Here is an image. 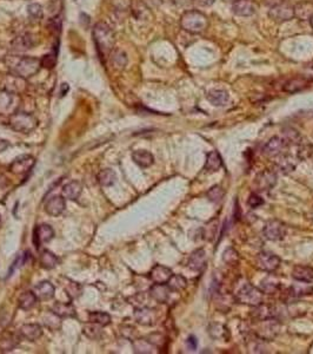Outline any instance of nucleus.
I'll list each match as a JSON object with an SVG mask.
<instances>
[{
    "label": "nucleus",
    "instance_id": "f257e3e1",
    "mask_svg": "<svg viewBox=\"0 0 313 354\" xmlns=\"http://www.w3.org/2000/svg\"><path fill=\"white\" fill-rule=\"evenodd\" d=\"M5 64L8 65L11 74L19 76L24 80H29L41 67V61L36 57L31 56H15L10 54L5 58Z\"/></svg>",
    "mask_w": 313,
    "mask_h": 354
},
{
    "label": "nucleus",
    "instance_id": "f03ea898",
    "mask_svg": "<svg viewBox=\"0 0 313 354\" xmlns=\"http://www.w3.org/2000/svg\"><path fill=\"white\" fill-rule=\"evenodd\" d=\"M93 42L97 47L99 56L101 58H108L113 50H115V34L111 27L105 23H97L92 31Z\"/></svg>",
    "mask_w": 313,
    "mask_h": 354
},
{
    "label": "nucleus",
    "instance_id": "7ed1b4c3",
    "mask_svg": "<svg viewBox=\"0 0 313 354\" xmlns=\"http://www.w3.org/2000/svg\"><path fill=\"white\" fill-rule=\"evenodd\" d=\"M210 25L208 18L198 10H190L180 17V26L184 31L192 34L202 33Z\"/></svg>",
    "mask_w": 313,
    "mask_h": 354
},
{
    "label": "nucleus",
    "instance_id": "20e7f679",
    "mask_svg": "<svg viewBox=\"0 0 313 354\" xmlns=\"http://www.w3.org/2000/svg\"><path fill=\"white\" fill-rule=\"evenodd\" d=\"M9 125L16 131L22 133H29L37 128L38 119L32 113L16 111L9 117Z\"/></svg>",
    "mask_w": 313,
    "mask_h": 354
},
{
    "label": "nucleus",
    "instance_id": "39448f33",
    "mask_svg": "<svg viewBox=\"0 0 313 354\" xmlns=\"http://www.w3.org/2000/svg\"><path fill=\"white\" fill-rule=\"evenodd\" d=\"M236 301L238 304L256 307L264 300V293L259 288L252 286L251 284H245L239 288L236 293Z\"/></svg>",
    "mask_w": 313,
    "mask_h": 354
},
{
    "label": "nucleus",
    "instance_id": "423d86ee",
    "mask_svg": "<svg viewBox=\"0 0 313 354\" xmlns=\"http://www.w3.org/2000/svg\"><path fill=\"white\" fill-rule=\"evenodd\" d=\"M287 234V228L279 220H270L265 223L263 228V235L264 238L268 240V241H281L285 239Z\"/></svg>",
    "mask_w": 313,
    "mask_h": 354
},
{
    "label": "nucleus",
    "instance_id": "0eeeda50",
    "mask_svg": "<svg viewBox=\"0 0 313 354\" xmlns=\"http://www.w3.org/2000/svg\"><path fill=\"white\" fill-rule=\"evenodd\" d=\"M277 184V174L273 170L265 169L256 175L253 180V188L257 191H268Z\"/></svg>",
    "mask_w": 313,
    "mask_h": 354
},
{
    "label": "nucleus",
    "instance_id": "6e6552de",
    "mask_svg": "<svg viewBox=\"0 0 313 354\" xmlns=\"http://www.w3.org/2000/svg\"><path fill=\"white\" fill-rule=\"evenodd\" d=\"M256 263H257V267L259 268L260 270L266 271V273H272V271H274L278 267H279L280 259L279 256L273 253L261 252L258 254Z\"/></svg>",
    "mask_w": 313,
    "mask_h": 354
},
{
    "label": "nucleus",
    "instance_id": "1a4fd4ad",
    "mask_svg": "<svg viewBox=\"0 0 313 354\" xmlns=\"http://www.w3.org/2000/svg\"><path fill=\"white\" fill-rule=\"evenodd\" d=\"M36 164V159L31 155H22L17 157L10 166V171L15 175H25L32 170Z\"/></svg>",
    "mask_w": 313,
    "mask_h": 354
},
{
    "label": "nucleus",
    "instance_id": "9d476101",
    "mask_svg": "<svg viewBox=\"0 0 313 354\" xmlns=\"http://www.w3.org/2000/svg\"><path fill=\"white\" fill-rule=\"evenodd\" d=\"M268 17H270L272 20H274L276 23L288 22V20L294 18L293 6L285 4V3H283V4L280 5L273 6V8H270Z\"/></svg>",
    "mask_w": 313,
    "mask_h": 354
},
{
    "label": "nucleus",
    "instance_id": "9b49d317",
    "mask_svg": "<svg viewBox=\"0 0 313 354\" xmlns=\"http://www.w3.org/2000/svg\"><path fill=\"white\" fill-rule=\"evenodd\" d=\"M259 328L257 331V336L261 340H271L278 334L280 329L279 322L274 319H267V320L258 321Z\"/></svg>",
    "mask_w": 313,
    "mask_h": 354
},
{
    "label": "nucleus",
    "instance_id": "f8f14e48",
    "mask_svg": "<svg viewBox=\"0 0 313 354\" xmlns=\"http://www.w3.org/2000/svg\"><path fill=\"white\" fill-rule=\"evenodd\" d=\"M134 319L139 325L153 326L157 324L158 313L156 309L150 307H138L134 311Z\"/></svg>",
    "mask_w": 313,
    "mask_h": 354
},
{
    "label": "nucleus",
    "instance_id": "ddd939ff",
    "mask_svg": "<svg viewBox=\"0 0 313 354\" xmlns=\"http://www.w3.org/2000/svg\"><path fill=\"white\" fill-rule=\"evenodd\" d=\"M24 88H25V80L13 74H10L9 76H6L2 82V85H0V89H2V90L9 91L15 95H18L19 92H22L24 90Z\"/></svg>",
    "mask_w": 313,
    "mask_h": 354
},
{
    "label": "nucleus",
    "instance_id": "4468645a",
    "mask_svg": "<svg viewBox=\"0 0 313 354\" xmlns=\"http://www.w3.org/2000/svg\"><path fill=\"white\" fill-rule=\"evenodd\" d=\"M286 143L281 137L274 136L270 138L263 148V154L267 157H278L284 153V149L286 148Z\"/></svg>",
    "mask_w": 313,
    "mask_h": 354
},
{
    "label": "nucleus",
    "instance_id": "2eb2a0df",
    "mask_svg": "<svg viewBox=\"0 0 313 354\" xmlns=\"http://www.w3.org/2000/svg\"><path fill=\"white\" fill-rule=\"evenodd\" d=\"M34 45H36V38L31 33L19 34L11 43L12 50L16 52H25V51L32 49Z\"/></svg>",
    "mask_w": 313,
    "mask_h": 354
},
{
    "label": "nucleus",
    "instance_id": "dca6fc26",
    "mask_svg": "<svg viewBox=\"0 0 313 354\" xmlns=\"http://www.w3.org/2000/svg\"><path fill=\"white\" fill-rule=\"evenodd\" d=\"M257 11V5L253 0H235L232 12L238 17H251Z\"/></svg>",
    "mask_w": 313,
    "mask_h": 354
},
{
    "label": "nucleus",
    "instance_id": "f3484780",
    "mask_svg": "<svg viewBox=\"0 0 313 354\" xmlns=\"http://www.w3.org/2000/svg\"><path fill=\"white\" fill-rule=\"evenodd\" d=\"M54 238V230L50 225H40L34 229V245L39 249L43 243L50 242Z\"/></svg>",
    "mask_w": 313,
    "mask_h": 354
},
{
    "label": "nucleus",
    "instance_id": "a211bd4d",
    "mask_svg": "<svg viewBox=\"0 0 313 354\" xmlns=\"http://www.w3.org/2000/svg\"><path fill=\"white\" fill-rule=\"evenodd\" d=\"M274 317H276V308L271 305H265L263 302L256 306L251 312V318L253 319V321H263Z\"/></svg>",
    "mask_w": 313,
    "mask_h": 354
},
{
    "label": "nucleus",
    "instance_id": "6ab92c4d",
    "mask_svg": "<svg viewBox=\"0 0 313 354\" xmlns=\"http://www.w3.org/2000/svg\"><path fill=\"white\" fill-rule=\"evenodd\" d=\"M66 208V202L63 195H58L51 197L45 204V211L51 216H59L63 214V211Z\"/></svg>",
    "mask_w": 313,
    "mask_h": 354
},
{
    "label": "nucleus",
    "instance_id": "aec40b11",
    "mask_svg": "<svg viewBox=\"0 0 313 354\" xmlns=\"http://www.w3.org/2000/svg\"><path fill=\"white\" fill-rule=\"evenodd\" d=\"M172 275H173L172 269L168 267L163 266V264H156L150 271V279L154 284H167Z\"/></svg>",
    "mask_w": 313,
    "mask_h": 354
},
{
    "label": "nucleus",
    "instance_id": "412c9836",
    "mask_svg": "<svg viewBox=\"0 0 313 354\" xmlns=\"http://www.w3.org/2000/svg\"><path fill=\"white\" fill-rule=\"evenodd\" d=\"M19 334L22 335V338L33 342L41 338V335H43V328L38 324H25L20 327Z\"/></svg>",
    "mask_w": 313,
    "mask_h": 354
},
{
    "label": "nucleus",
    "instance_id": "4be33fe9",
    "mask_svg": "<svg viewBox=\"0 0 313 354\" xmlns=\"http://www.w3.org/2000/svg\"><path fill=\"white\" fill-rule=\"evenodd\" d=\"M34 294L37 295L38 300L40 301H47L51 300L54 297V293H56V288L50 281H41L34 287Z\"/></svg>",
    "mask_w": 313,
    "mask_h": 354
},
{
    "label": "nucleus",
    "instance_id": "5701e85b",
    "mask_svg": "<svg viewBox=\"0 0 313 354\" xmlns=\"http://www.w3.org/2000/svg\"><path fill=\"white\" fill-rule=\"evenodd\" d=\"M170 293L171 290L166 284H154L149 292L150 297L159 304H165L170 298Z\"/></svg>",
    "mask_w": 313,
    "mask_h": 354
},
{
    "label": "nucleus",
    "instance_id": "b1692460",
    "mask_svg": "<svg viewBox=\"0 0 313 354\" xmlns=\"http://www.w3.org/2000/svg\"><path fill=\"white\" fill-rule=\"evenodd\" d=\"M294 17L302 22H309L313 17V3L300 2L293 6Z\"/></svg>",
    "mask_w": 313,
    "mask_h": 354
},
{
    "label": "nucleus",
    "instance_id": "393cba45",
    "mask_svg": "<svg viewBox=\"0 0 313 354\" xmlns=\"http://www.w3.org/2000/svg\"><path fill=\"white\" fill-rule=\"evenodd\" d=\"M187 266L190 269L201 271L206 267V253L204 249H197L188 257Z\"/></svg>",
    "mask_w": 313,
    "mask_h": 354
},
{
    "label": "nucleus",
    "instance_id": "a878e982",
    "mask_svg": "<svg viewBox=\"0 0 313 354\" xmlns=\"http://www.w3.org/2000/svg\"><path fill=\"white\" fill-rule=\"evenodd\" d=\"M222 167L223 159L218 151H210V153L206 155L204 169L207 171V173H217V171L222 169Z\"/></svg>",
    "mask_w": 313,
    "mask_h": 354
},
{
    "label": "nucleus",
    "instance_id": "bb28decb",
    "mask_svg": "<svg viewBox=\"0 0 313 354\" xmlns=\"http://www.w3.org/2000/svg\"><path fill=\"white\" fill-rule=\"evenodd\" d=\"M292 277L295 281H301V282H311L313 281V268L304 264H298L292 270Z\"/></svg>",
    "mask_w": 313,
    "mask_h": 354
},
{
    "label": "nucleus",
    "instance_id": "cd10ccee",
    "mask_svg": "<svg viewBox=\"0 0 313 354\" xmlns=\"http://www.w3.org/2000/svg\"><path fill=\"white\" fill-rule=\"evenodd\" d=\"M51 311L61 319L75 317V308L71 302H56Z\"/></svg>",
    "mask_w": 313,
    "mask_h": 354
},
{
    "label": "nucleus",
    "instance_id": "c85d7f7f",
    "mask_svg": "<svg viewBox=\"0 0 313 354\" xmlns=\"http://www.w3.org/2000/svg\"><path fill=\"white\" fill-rule=\"evenodd\" d=\"M133 162L140 168H149L154 163V157L150 151L137 150L132 154Z\"/></svg>",
    "mask_w": 313,
    "mask_h": 354
},
{
    "label": "nucleus",
    "instance_id": "c756f323",
    "mask_svg": "<svg viewBox=\"0 0 313 354\" xmlns=\"http://www.w3.org/2000/svg\"><path fill=\"white\" fill-rule=\"evenodd\" d=\"M207 99L215 106H226L230 102V95L225 90H211L207 94Z\"/></svg>",
    "mask_w": 313,
    "mask_h": 354
},
{
    "label": "nucleus",
    "instance_id": "7c9ffc66",
    "mask_svg": "<svg viewBox=\"0 0 313 354\" xmlns=\"http://www.w3.org/2000/svg\"><path fill=\"white\" fill-rule=\"evenodd\" d=\"M38 301L39 300L33 291H25L18 298V307L23 311H30L37 305Z\"/></svg>",
    "mask_w": 313,
    "mask_h": 354
},
{
    "label": "nucleus",
    "instance_id": "2f4dec72",
    "mask_svg": "<svg viewBox=\"0 0 313 354\" xmlns=\"http://www.w3.org/2000/svg\"><path fill=\"white\" fill-rule=\"evenodd\" d=\"M82 191V185L80 182L78 181H72L70 183L65 184L63 188V196L64 198L70 201H75L78 200V197L80 196Z\"/></svg>",
    "mask_w": 313,
    "mask_h": 354
},
{
    "label": "nucleus",
    "instance_id": "473e14b6",
    "mask_svg": "<svg viewBox=\"0 0 313 354\" xmlns=\"http://www.w3.org/2000/svg\"><path fill=\"white\" fill-rule=\"evenodd\" d=\"M20 334H15V333H10L0 338V352H11L18 346L20 342Z\"/></svg>",
    "mask_w": 313,
    "mask_h": 354
},
{
    "label": "nucleus",
    "instance_id": "72a5a7b5",
    "mask_svg": "<svg viewBox=\"0 0 313 354\" xmlns=\"http://www.w3.org/2000/svg\"><path fill=\"white\" fill-rule=\"evenodd\" d=\"M300 284H294L288 288V294L293 298H304L308 297V295L313 294V287L307 285L308 282H301V281H298Z\"/></svg>",
    "mask_w": 313,
    "mask_h": 354
},
{
    "label": "nucleus",
    "instance_id": "f704fd0d",
    "mask_svg": "<svg viewBox=\"0 0 313 354\" xmlns=\"http://www.w3.org/2000/svg\"><path fill=\"white\" fill-rule=\"evenodd\" d=\"M306 87H307V81L304 80V78L295 77L288 80L286 83L284 84L283 90L287 92V94H297V92L304 90Z\"/></svg>",
    "mask_w": 313,
    "mask_h": 354
},
{
    "label": "nucleus",
    "instance_id": "c9c22d12",
    "mask_svg": "<svg viewBox=\"0 0 313 354\" xmlns=\"http://www.w3.org/2000/svg\"><path fill=\"white\" fill-rule=\"evenodd\" d=\"M39 262L41 264V267L45 268V269H53L54 267L59 264L60 260H59V257L56 255V254L46 249V250H44V252H41L40 257H39Z\"/></svg>",
    "mask_w": 313,
    "mask_h": 354
},
{
    "label": "nucleus",
    "instance_id": "e433bc0d",
    "mask_svg": "<svg viewBox=\"0 0 313 354\" xmlns=\"http://www.w3.org/2000/svg\"><path fill=\"white\" fill-rule=\"evenodd\" d=\"M279 157V160L277 161V167L283 174H288L291 171H293L297 167V163L294 162V157L291 156V155H284L281 154Z\"/></svg>",
    "mask_w": 313,
    "mask_h": 354
},
{
    "label": "nucleus",
    "instance_id": "4c0bfd02",
    "mask_svg": "<svg viewBox=\"0 0 313 354\" xmlns=\"http://www.w3.org/2000/svg\"><path fill=\"white\" fill-rule=\"evenodd\" d=\"M110 59H111L112 66L116 70H124L127 65V56L124 51L119 49H115L110 54Z\"/></svg>",
    "mask_w": 313,
    "mask_h": 354
},
{
    "label": "nucleus",
    "instance_id": "58836bf2",
    "mask_svg": "<svg viewBox=\"0 0 313 354\" xmlns=\"http://www.w3.org/2000/svg\"><path fill=\"white\" fill-rule=\"evenodd\" d=\"M208 334L216 340H223V341H228L230 338V333L228 328L222 324H212L208 327Z\"/></svg>",
    "mask_w": 313,
    "mask_h": 354
},
{
    "label": "nucleus",
    "instance_id": "ea45409f",
    "mask_svg": "<svg viewBox=\"0 0 313 354\" xmlns=\"http://www.w3.org/2000/svg\"><path fill=\"white\" fill-rule=\"evenodd\" d=\"M88 321L94 322V324L101 326V327H105V326H109L111 324L112 318L111 315L106 312H100V311L89 312Z\"/></svg>",
    "mask_w": 313,
    "mask_h": 354
},
{
    "label": "nucleus",
    "instance_id": "a19ab883",
    "mask_svg": "<svg viewBox=\"0 0 313 354\" xmlns=\"http://www.w3.org/2000/svg\"><path fill=\"white\" fill-rule=\"evenodd\" d=\"M166 285L171 290V292H181L187 287V280L183 275L175 274L172 275Z\"/></svg>",
    "mask_w": 313,
    "mask_h": 354
},
{
    "label": "nucleus",
    "instance_id": "79ce46f5",
    "mask_svg": "<svg viewBox=\"0 0 313 354\" xmlns=\"http://www.w3.org/2000/svg\"><path fill=\"white\" fill-rule=\"evenodd\" d=\"M116 171L110 169V168H106V169L101 170L100 173L98 174V182L100 183L101 187H111V185L116 183Z\"/></svg>",
    "mask_w": 313,
    "mask_h": 354
},
{
    "label": "nucleus",
    "instance_id": "37998d69",
    "mask_svg": "<svg viewBox=\"0 0 313 354\" xmlns=\"http://www.w3.org/2000/svg\"><path fill=\"white\" fill-rule=\"evenodd\" d=\"M279 288H280L279 281L274 279V277H266V279L261 281L259 290L263 292L264 294H274L279 291Z\"/></svg>",
    "mask_w": 313,
    "mask_h": 354
},
{
    "label": "nucleus",
    "instance_id": "c03bdc74",
    "mask_svg": "<svg viewBox=\"0 0 313 354\" xmlns=\"http://www.w3.org/2000/svg\"><path fill=\"white\" fill-rule=\"evenodd\" d=\"M156 345H153L149 339L133 340V349L136 353H153Z\"/></svg>",
    "mask_w": 313,
    "mask_h": 354
},
{
    "label": "nucleus",
    "instance_id": "a18cd8bd",
    "mask_svg": "<svg viewBox=\"0 0 313 354\" xmlns=\"http://www.w3.org/2000/svg\"><path fill=\"white\" fill-rule=\"evenodd\" d=\"M82 333L87 336L88 339L92 340H98L101 338L102 332H101V326H99L97 324H94V322L89 321V324L84 325V327H82Z\"/></svg>",
    "mask_w": 313,
    "mask_h": 354
},
{
    "label": "nucleus",
    "instance_id": "49530a36",
    "mask_svg": "<svg viewBox=\"0 0 313 354\" xmlns=\"http://www.w3.org/2000/svg\"><path fill=\"white\" fill-rule=\"evenodd\" d=\"M281 138L284 139V142L286 143L287 147L294 146V144L295 146H298V144L302 140L300 133H299L295 129H292V128L285 129L284 132H283V137H281Z\"/></svg>",
    "mask_w": 313,
    "mask_h": 354
},
{
    "label": "nucleus",
    "instance_id": "de8ad7c7",
    "mask_svg": "<svg viewBox=\"0 0 313 354\" xmlns=\"http://www.w3.org/2000/svg\"><path fill=\"white\" fill-rule=\"evenodd\" d=\"M13 97H15V94H11V92L0 89V113L2 115H4V112L9 111L11 109V105L13 104Z\"/></svg>",
    "mask_w": 313,
    "mask_h": 354
},
{
    "label": "nucleus",
    "instance_id": "09e8293b",
    "mask_svg": "<svg viewBox=\"0 0 313 354\" xmlns=\"http://www.w3.org/2000/svg\"><path fill=\"white\" fill-rule=\"evenodd\" d=\"M206 196L213 203H219L220 201H223L224 196H225V190L222 187H219V185H215V187H212L206 192Z\"/></svg>",
    "mask_w": 313,
    "mask_h": 354
},
{
    "label": "nucleus",
    "instance_id": "8fccbe9b",
    "mask_svg": "<svg viewBox=\"0 0 313 354\" xmlns=\"http://www.w3.org/2000/svg\"><path fill=\"white\" fill-rule=\"evenodd\" d=\"M298 160L304 161L307 160L309 156L313 154V147L309 143H304V140H301L300 143L298 144Z\"/></svg>",
    "mask_w": 313,
    "mask_h": 354
},
{
    "label": "nucleus",
    "instance_id": "3c124183",
    "mask_svg": "<svg viewBox=\"0 0 313 354\" xmlns=\"http://www.w3.org/2000/svg\"><path fill=\"white\" fill-rule=\"evenodd\" d=\"M27 13L33 20H40L44 16L43 8L37 3H33V4H30L27 6Z\"/></svg>",
    "mask_w": 313,
    "mask_h": 354
},
{
    "label": "nucleus",
    "instance_id": "603ef678",
    "mask_svg": "<svg viewBox=\"0 0 313 354\" xmlns=\"http://www.w3.org/2000/svg\"><path fill=\"white\" fill-rule=\"evenodd\" d=\"M223 260L228 264H237L239 261V254L233 248H229L223 254Z\"/></svg>",
    "mask_w": 313,
    "mask_h": 354
},
{
    "label": "nucleus",
    "instance_id": "864d4df0",
    "mask_svg": "<svg viewBox=\"0 0 313 354\" xmlns=\"http://www.w3.org/2000/svg\"><path fill=\"white\" fill-rule=\"evenodd\" d=\"M41 61V67H46V68H53L56 66L57 63V57L54 56L53 53L46 54V56H44L40 59Z\"/></svg>",
    "mask_w": 313,
    "mask_h": 354
},
{
    "label": "nucleus",
    "instance_id": "5fc2aeb1",
    "mask_svg": "<svg viewBox=\"0 0 313 354\" xmlns=\"http://www.w3.org/2000/svg\"><path fill=\"white\" fill-rule=\"evenodd\" d=\"M65 291L67 292V295L70 297L71 299H74V298H77L80 295V292H81V287L79 286L78 284H75V282H71L68 286L65 287Z\"/></svg>",
    "mask_w": 313,
    "mask_h": 354
},
{
    "label": "nucleus",
    "instance_id": "6e6d98bb",
    "mask_svg": "<svg viewBox=\"0 0 313 354\" xmlns=\"http://www.w3.org/2000/svg\"><path fill=\"white\" fill-rule=\"evenodd\" d=\"M247 204H249L252 209H256V208H259L260 205L264 204V200L260 197L259 195L254 192V194L250 195L249 200H247Z\"/></svg>",
    "mask_w": 313,
    "mask_h": 354
},
{
    "label": "nucleus",
    "instance_id": "4d7b16f0",
    "mask_svg": "<svg viewBox=\"0 0 313 354\" xmlns=\"http://www.w3.org/2000/svg\"><path fill=\"white\" fill-rule=\"evenodd\" d=\"M49 27H50V30H51V32H58L59 33L60 32V29H61V19H60V17H54V18H52L49 22Z\"/></svg>",
    "mask_w": 313,
    "mask_h": 354
},
{
    "label": "nucleus",
    "instance_id": "13d9d810",
    "mask_svg": "<svg viewBox=\"0 0 313 354\" xmlns=\"http://www.w3.org/2000/svg\"><path fill=\"white\" fill-rule=\"evenodd\" d=\"M186 346H187V348L190 349V350H195V349H197V346H198L197 339H195L193 335L188 336L187 340H186Z\"/></svg>",
    "mask_w": 313,
    "mask_h": 354
},
{
    "label": "nucleus",
    "instance_id": "bf43d9fd",
    "mask_svg": "<svg viewBox=\"0 0 313 354\" xmlns=\"http://www.w3.org/2000/svg\"><path fill=\"white\" fill-rule=\"evenodd\" d=\"M195 5L201 6V8H208V6H212L215 4L216 0H192Z\"/></svg>",
    "mask_w": 313,
    "mask_h": 354
},
{
    "label": "nucleus",
    "instance_id": "052dcab7",
    "mask_svg": "<svg viewBox=\"0 0 313 354\" xmlns=\"http://www.w3.org/2000/svg\"><path fill=\"white\" fill-rule=\"evenodd\" d=\"M285 3V0H265V4L267 6H270V8H273V6L280 5Z\"/></svg>",
    "mask_w": 313,
    "mask_h": 354
},
{
    "label": "nucleus",
    "instance_id": "680f3d73",
    "mask_svg": "<svg viewBox=\"0 0 313 354\" xmlns=\"http://www.w3.org/2000/svg\"><path fill=\"white\" fill-rule=\"evenodd\" d=\"M9 148V142L5 139L0 138V153H3V151H5Z\"/></svg>",
    "mask_w": 313,
    "mask_h": 354
},
{
    "label": "nucleus",
    "instance_id": "e2e57ef3",
    "mask_svg": "<svg viewBox=\"0 0 313 354\" xmlns=\"http://www.w3.org/2000/svg\"><path fill=\"white\" fill-rule=\"evenodd\" d=\"M64 91H65V94L68 91V85L67 84H63V88H61V96H64Z\"/></svg>",
    "mask_w": 313,
    "mask_h": 354
},
{
    "label": "nucleus",
    "instance_id": "0e129e2a",
    "mask_svg": "<svg viewBox=\"0 0 313 354\" xmlns=\"http://www.w3.org/2000/svg\"><path fill=\"white\" fill-rule=\"evenodd\" d=\"M309 22H311V25H312V27H313V17L311 18V20H309Z\"/></svg>",
    "mask_w": 313,
    "mask_h": 354
},
{
    "label": "nucleus",
    "instance_id": "69168bd1",
    "mask_svg": "<svg viewBox=\"0 0 313 354\" xmlns=\"http://www.w3.org/2000/svg\"><path fill=\"white\" fill-rule=\"evenodd\" d=\"M0 222H2V216H0Z\"/></svg>",
    "mask_w": 313,
    "mask_h": 354
}]
</instances>
